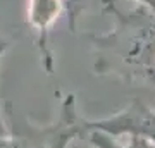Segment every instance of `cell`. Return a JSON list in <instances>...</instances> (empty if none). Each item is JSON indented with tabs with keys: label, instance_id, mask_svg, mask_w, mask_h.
<instances>
[{
	"label": "cell",
	"instance_id": "cell-8",
	"mask_svg": "<svg viewBox=\"0 0 155 148\" xmlns=\"http://www.w3.org/2000/svg\"><path fill=\"white\" fill-rule=\"evenodd\" d=\"M7 48H9V41L4 38H0V61H2L4 54L7 52ZM5 131H7V122H5V117H4V112L0 109V134H4Z\"/></svg>",
	"mask_w": 155,
	"mask_h": 148
},
{
	"label": "cell",
	"instance_id": "cell-3",
	"mask_svg": "<svg viewBox=\"0 0 155 148\" xmlns=\"http://www.w3.org/2000/svg\"><path fill=\"white\" fill-rule=\"evenodd\" d=\"M61 14H64L62 0H28V24L35 29L40 64L47 74H54L55 71V57L48 36Z\"/></svg>",
	"mask_w": 155,
	"mask_h": 148
},
{
	"label": "cell",
	"instance_id": "cell-1",
	"mask_svg": "<svg viewBox=\"0 0 155 148\" xmlns=\"http://www.w3.org/2000/svg\"><path fill=\"white\" fill-rule=\"evenodd\" d=\"M102 12L112 17V26L105 33L88 35L93 71L155 95V12L141 5L122 11L117 4H105Z\"/></svg>",
	"mask_w": 155,
	"mask_h": 148
},
{
	"label": "cell",
	"instance_id": "cell-9",
	"mask_svg": "<svg viewBox=\"0 0 155 148\" xmlns=\"http://www.w3.org/2000/svg\"><path fill=\"white\" fill-rule=\"evenodd\" d=\"M136 2H138V5L147 7V9L155 12V0H136ZM105 4H117V0H104V2H102V7L105 5ZM100 11H102V9H100Z\"/></svg>",
	"mask_w": 155,
	"mask_h": 148
},
{
	"label": "cell",
	"instance_id": "cell-5",
	"mask_svg": "<svg viewBox=\"0 0 155 148\" xmlns=\"http://www.w3.org/2000/svg\"><path fill=\"white\" fill-rule=\"evenodd\" d=\"M57 95V112L54 121L48 124V148H69L76 138L83 136V117L78 112L74 93Z\"/></svg>",
	"mask_w": 155,
	"mask_h": 148
},
{
	"label": "cell",
	"instance_id": "cell-6",
	"mask_svg": "<svg viewBox=\"0 0 155 148\" xmlns=\"http://www.w3.org/2000/svg\"><path fill=\"white\" fill-rule=\"evenodd\" d=\"M84 138L93 148H155L153 145H150L140 138H127V141H119V138L109 136L105 133L98 131L86 133Z\"/></svg>",
	"mask_w": 155,
	"mask_h": 148
},
{
	"label": "cell",
	"instance_id": "cell-4",
	"mask_svg": "<svg viewBox=\"0 0 155 148\" xmlns=\"http://www.w3.org/2000/svg\"><path fill=\"white\" fill-rule=\"evenodd\" d=\"M4 117L7 131L0 134V148H48V124L36 126L7 102Z\"/></svg>",
	"mask_w": 155,
	"mask_h": 148
},
{
	"label": "cell",
	"instance_id": "cell-2",
	"mask_svg": "<svg viewBox=\"0 0 155 148\" xmlns=\"http://www.w3.org/2000/svg\"><path fill=\"white\" fill-rule=\"evenodd\" d=\"M83 138L86 133L98 131L114 138H140L155 146V105L134 98L124 109L100 119L83 117Z\"/></svg>",
	"mask_w": 155,
	"mask_h": 148
},
{
	"label": "cell",
	"instance_id": "cell-7",
	"mask_svg": "<svg viewBox=\"0 0 155 148\" xmlns=\"http://www.w3.org/2000/svg\"><path fill=\"white\" fill-rule=\"evenodd\" d=\"M102 2L104 0H62V7H64V16L67 19V26L69 31H76V26L79 19L91 11L93 7H100L102 9Z\"/></svg>",
	"mask_w": 155,
	"mask_h": 148
}]
</instances>
